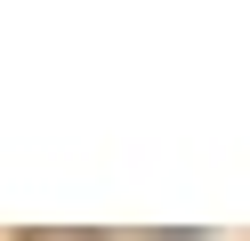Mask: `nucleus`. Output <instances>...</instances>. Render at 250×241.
Wrapping results in <instances>:
<instances>
[{
	"mask_svg": "<svg viewBox=\"0 0 250 241\" xmlns=\"http://www.w3.org/2000/svg\"><path fill=\"white\" fill-rule=\"evenodd\" d=\"M24 241H97V233H24Z\"/></svg>",
	"mask_w": 250,
	"mask_h": 241,
	"instance_id": "obj_1",
	"label": "nucleus"
}]
</instances>
